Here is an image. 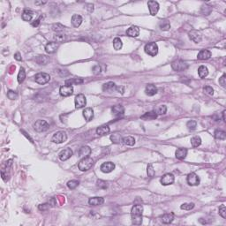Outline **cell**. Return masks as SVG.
<instances>
[{"label": "cell", "instance_id": "obj_1", "mask_svg": "<svg viewBox=\"0 0 226 226\" xmlns=\"http://www.w3.org/2000/svg\"><path fill=\"white\" fill-rule=\"evenodd\" d=\"M142 214H143V207L142 205H134L131 210V217L132 222L135 225H140L142 223Z\"/></svg>", "mask_w": 226, "mask_h": 226}, {"label": "cell", "instance_id": "obj_2", "mask_svg": "<svg viewBox=\"0 0 226 226\" xmlns=\"http://www.w3.org/2000/svg\"><path fill=\"white\" fill-rule=\"evenodd\" d=\"M93 164H94V160L91 157L87 156V157H83L80 161L78 166L81 171H87L93 166Z\"/></svg>", "mask_w": 226, "mask_h": 226}, {"label": "cell", "instance_id": "obj_3", "mask_svg": "<svg viewBox=\"0 0 226 226\" xmlns=\"http://www.w3.org/2000/svg\"><path fill=\"white\" fill-rule=\"evenodd\" d=\"M171 68L177 72H182L188 68V64L183 60H175L171 63Z\"/></svg>", "mask_w": 226, "mask_h": 226}, {"label": "cell", "instance_id": "obj_4", "mask_svg": "<svg viewBox=\"0 0 226 226\" xmlns=\"http://www.w3.org/2000/svg\"><path fill=\"white\" fill-rule=\"evenodd\" d=\"M67 140V134L66 132L64 131H59V132H57L53 136H52V139L51 141L54 142V143H57V144H59V143H63L64 141H66Z\"/></svg>", "mask_w": 226, "mask_h": 226}, {"label": "cell", "instance_id": "obj_5", "mask_svg": "<svg viewBox=\"0 0 226 226\" xmlns=\"http://www.w3.org/2000/svg\"><path fill=\"white\" fill-rule=\"evenodd\" d=\"M51 80V76L50 74L45 73V72H39L37 74L35 75V81L36 82H37L38 84L41 85H44L50 81Z\"/></svg>", "mask_w": 226, "mask_h": 226}, {"label": "cell", "instance_id": "obj_6", "mask_svg": "<svg viewBox=\"0 0 226 226\" xmlns=\"http://www.w3.org/2000/svg\"><path fill=\"white\" fill-rule=\"evenodd\" d=\"M145 52L151 57H155L158 53V46L156 42H148L145 46Z\"/></svg>", "mask_w": 226, "mask_h": 226}, {"label": "cell", "instance_id": "obj_7", "mask_svg": "<svg viewBox=\"0 0 226 226\" xmlns=\"http://www.w3.org/2000/svg\"><path fill=\"white\" fill-rule=\"evenodd\" d=\"M49 127H50L49 124L45 121V120H41V119L37 120L34 125V129L38 132H42L47 131L49 129Z\"/></svg>", "mask_w": 226, "mask_h": 226}, {"label": "cell", "instance_id": "obj_8", "mask_svg": "<svg viewBox=\"0 0 226 226\" xmlns=\"http://www.w3.org/2000/svg\"><path fill=\"white\" fill-rule=\"evenodd\" d=\"M174 180H175V178H174V175L171 174V173H166L164 174L162 178H161V184L163 186H170V185H172L174 183Z\"/></svg>", "mask_w": 226, "mask_h": 226}, {"label": "cell", "instance_id": "obj_9", "mask_svg": "<svg viewBox=\"0 0 226 226\" xmlns=\"http://www.w3.org/2000/svg\"><path fill=\"white\" fill-rule=\"evenodd\" d=\"M74 102H75V107L76 108H82V107L86 106L87 99L83 94H80V95H77L76 97H75Z\"/></svg>", "mask_w": 226, "mask_h": 226}, {"label": "cell", "instance_id": "obj_10", "mask_svg": "<svg viewBox=\"0 0 226 226\" xmlns=\"http://www.w3.org/2000/svg\"><path fill=\"white\" fill-rule=\"evenodd\" d=\"M59 93L62 96H65V97L70 96L73 93V87H72V86H68V85L62 86L59 88Z\"/></svg>", "mask_w": 226, "mask_h": 226}, {"label": "cell", "instance_id": "obj_11", "mask_svg": "<svg viewBox=\"0 0 226 226\" xmlns=\"http://www.w3.org/2000/svg\"><path fill=\"white\" fill-rule=\"evenodd\" d=\"M186 180H187L188 185H190V186H198L200 184V178L198 177V175H196L193 172L188 174Z\"/></svg>", "mask_w": 226, "mask_h": 226}, {"label": "cell", "instance_id": "obj_12", "mask_svg": "<svg viewBox=\"0 0 226 226\" xmlns=\"http://www.w3.org/2000/svg\"><path fill=\"white\" fill-rule=\"evenodd\" d=\"M147 6L149 9V12L152 16H155V15L157 14L159 11V4L156 1H148Z\"/></svg>", "mask_w": 226, "mask_h": 226}, {"label": "cell", "instance_id": "obj_13", "mask_svg": "<svg viewBox=\"0 0 226 226\" xmlns=\"http://www.w3.org/2000/svg\"><path fill=\"white\" fill-rule=\"evenodd\" d=\"M101 171L103 173H110L114 169H115V164L111 162H107V163H103L101 165Z\"/></svg>", "mask_w": 226, "mask_h": 226}, {"label": "cell", "instance_id": "obj_14", "mask_svg": "<svg viewBox=\"0 0 226 226\" xmlns=\"http://www.w3.org/2000/svg\"><path fill=\"white\" fill-rule=\"evenodd\" d=\"M188 36H189V38H190L193 42H196V43L200 42L201 41V39H202L201 33L198 32V31H196V30H191V31L188 33Z\"/></svg>", "mask_w": 226, "mask_h": 226}, {"label": "cell", "instance_id": "obj_15", "mask_svg": "<svg viewBox=\"0 0 226 226\" xmlns=\"http://www.w3.org/2000/svg\"><path fill=\"white\" fill-rule=\"evenodd\" d=\"M72 156V151L71 148H66L64 150H62L61 152L59 153L58 157L61 161H66L68 160L71 156Z\"/></svg>", "mask_w": 226, "mask_h": 226}, {"label": "cell", "instance_id": "obj_16", "mask_svg": "<svg viewBox=\"0 0 226 226\" xmlns=\"http://www.w3.org/2000/svg\"><path fill=\"white\" fill-rule=\"evenodd\" d=\"M58 46H59V44L56 42H49L46 44V46H45V51H46V52L49 54H52L57 51V50L58 49Z\"/></svg>", "mask_w": 226, "mask_h": 226}, {"label": "cell", "instance_id": "obj_17", "mask_svg": "<svg viewBox=\"0 0 226 226\" xmlns=\"http://www.w3.org/2000/svg\"><path fill=\"white\" fill-rule=\"evenodd\" d=\"M126 35L131 37H137L140 35V28L136 26H132L127 29Z\"/></svg>", "mask_w": 226, "mask_h": 226}, {"label": "cell", "instance_id": "obj_18", "mask_svg": "<svg viewBox=\"0 0 226 226\" xmlns=\"http://www.w3.org/2000/svg\"><path fill=\"white\" fill-rule=\"evenodd\" d=\"M145 93L148 96H155L157 93V88L153 84H148V85L146 86Z\"/></svg>", "mask_w": 226, "mask_h": 226}, {"label": "cell", "instance_id": "obj_19", "mask_svg": "<svg viewBox=\"0 0 226 226\" xmlns=\"http://www.w3.org/2000/svg\"><path fill=\"white\" fill-rule=\"evenodd\" d=\"M111 111H112V113L114 114V116H116V117L123 116L125 113V108L122 105H116V106H113Z\"/></svg>", "mask_w": 226, "mask_h": 226}, {"label": "cell", "instance_id": "obj_20", "mask_svg": "<svg viewBox=\"0 0 226 226\" xmlns=\"http://www.w3.org/2000/svg\"><path fill=\"white\" fill-rule=\"evenodd\" d=\"M175 156H176V157L178 160H184L186 157V156H187V149L184 148V147L177 149V151L175 153Z\"/></svg>", "mask_w": 226, "mask_h": 226}, {"label": "cell", "instance_id": "obj_21", "mask_svg": "<svg viewBox=\"0 0 226 226\" xmlns=\"http://www.w3.org/2000/svg\"><path fill=\"white\" fill-rule=\"evenodd\" d=\"M83 117L87 121H91L94 117V111L92 110V108H86L83 111Z\"/></svg>", "mask_w": 226, "mask_h": 226}, {"label": "cell", "instance_id": "obj_22", "mask_svg": "<svg viewBox=\"0 0 226 226\" xmlns=\"http://www.w3.org/2000/svg\"><path fill=\"white\" fill-rule=\"evenodd\" d=\"M90 154H91V148L87 146H82L80 148V151H79V156L81 157H87Z\"/></svg>", "mask_w": 226, "mask_h": 226}, {"label": "cell", "instance_id": "obj_23", "mask_svg": "<svg viewBox=\"0 0 226 226\" xmlns=\"http://www.w3.org/2000/svg\"><path fill=\"white\" fill-rule=\"evenodd\" d=\"M104 202V199L102 197H93L88 200V204L91 206H98L102 205Z\"/></svg>", "mask_w": 226, "mask_h": 226}, {"label": "cell", "instance_id": "obj_24", "mask_svg": "<svg viewBox=\"0 0 226 226\" xmlns=\"http://www.w3.org/2000/svg\"><path fill=\"white\" fill-rule=\"evenodd\" d=\"M211 57V52L208 50H202L198 53L197 58L200 60H207Z\"/></svg>", "mask_w": 226, "mask_h": 226}, {"label": "cell", "instance_id": "obj_25", "mask_svg": "<svg viewBox=\"0 0 226 226\" xmlns=\"http://www.w3.org/2000/svg\"><path fill=\"white\" fill-rule=\"evenodd\" d=\"M81 23H82V17L81 16V15H78V14L72 15V24L75 27H80Z\"/></svg>", "mask_w": 226, "mask_h": 226}, {"label": "cell", "instance_id": "obj_26", "mask_svg": "<svg viewBox=\"0 0 226 226\" xmlns=\"http://www.w3.org/2000/svg\"><path fill=\"white\" fill-rule=\"evenodd\" d=\"M174 219V214L173 213H167V214H164L162 216V222L163 223H171Z\"/></svg>", "mask_w": 226, "mask_h": 226}, {"label": "cell", "instance_id": "obj_27", "mask_svg": "<svg viewBox=\"0 0 226 226\" xmlns=\"http://www.w3.org/2000/svg\"><path fill=\"white\" fill-rule=\"evenodd\" d=\"M50 61V57L45 56V55H40L36 57V62L39 64V65H47Z\"/></svg>", "mask_w": 226, "mask_h": 226}, {"label": "cell", "instance_id": "obj_28", "mask_svg": "<svg viewBox=\"0 0 226 226\" xmlns=\"http://www.w3.org/2000/svg\"><path fill=\"white\" fill-rule=\"evenodd\" d=\"M81 83H83V80L81 79V78H72V79H69V80L66 81V85H68V86L80 85Z\"/></svg>", "mask_w": 226, "mask_h": 226}, {"label": "cell", "instance_id": "obj_29", "mask_svg": "<svg viewBox=\"0 0 226 226\" xmlns=\"http://www.w3.org/2000/svg\"><path fill=\"white\" fill-rule=\"evenodd\" d=\"M156 117H157V114L155 111L146 112L144 115L141 117V119H145V120H152V119H156Z\"/></svg>", "mask_w": 226, "mask_h": 226}, {"label": "cell", "instance_id": "obj_30", "mask_svg": "<svg viewBox=\"0 0 226 226\" xmlns=\"http://www.w3.org/2000/svg\"><path fill=\"white\" fill-rule=\"evenodd\" d=\"M33 18V12L30 10H25L22 13V19L25 21H30Z\"/></svg>", "mask_w": 226, "mask_h": 226}, {"label": "cell", "instance_id": "obj_31", "mask_svg": "<svg viewBox=\"0 0 226 226\" xmlns=\"http://www.w3.org/2000/svg\"><path fill=\"white\" fill-rule=\"evenodd\" d=\"M116 84L112 81H110V82H107L103 84L102 86V90L103 91H112V90L116 89Z\"/></svg>", "mask_w": 226, "mask_h": 226}, {"label": "cell", "instance_id": "obj_32", "mask_svg": "<svg viewBox=\"0 0 226 226\" xmlns=\"http://www.w3.org/2000/svg\"><path fill=\"white\" fill-rule=\"evenodd\" d=\"M110 132V127L108 126H102L96 129V133L98 135H105Z\"/></svg>", "mask_w": 226, "mask_h": 226}, {"label": "cell", "instance_id": "obj_33", "mask_svg": "<svg viewBox=\"0 0 226 226\" xmlns=\"http://www.w3.org/2000/svg\"><path fill=\"white\" fill-rule=\"evenodd\" d=\"M159 27L162 30H163V31H167V30H169L171 28V23L168 20H163L160 21Z\"/></svg>", "mask_w": 226, "mask_h": 226}, {"label": "cell", "instance_id": "obj_34", "mask_svg": "<svg viewBox=\"0 0 226 226\" xmlns=\"http://www.w3.org/2000/svg\"><path fill=\"white\" fill-rule=\"evenodd\" d=\"M198 74L201 78H205L208 74V70L205 66H201L198 69Z\"/></svg>", "mask_w": 226, "mask_h": 226}, {"label": "cell", "instance_id": "obj_35", "mask_svg": "<svg viewBox=\"0 0 226 226\" xmlns=\"http://www.w3.org/2000/svg\"><path fill=\"white\" fill-rule=\"evenodd\" d=\"M122 142H123L125 145H126V146H133V145L135 144V140H134V138L132 137V136H127V137L123 138Z\"/></svg>", "mask_w": 226, "mask_h": 226}, {"label": "cell", "instance_id": "obj_36", "mask_svg": "<svg viewBox=\"0 0 226 226\" xmlns=\"http://www.w3.org/2000/svg\"><path fill=\"white\" fill-rule=\"evenodd\" d=\"M111 140L113 143H120V142H122L123 138L121 137V134L116 132L111 136Z\"/></svg>", "mask_w": 226, "mask_h": 226}, {"label": "cell", "instance_id": "obj_37", "mask_svg": "<svg viewBox=\"0 0 226 226\" xmlns=\"http://www.w3.org/2000/svg\"><path fill=\"white\" fill-rule=\"evenodd\" d=\"M215 138L217 140H225L226 139V132L221 130H216L214 133Z\"/></svg>", "mask_w": 226, "mask_h": 226}, {"label": "cell", "instance_id": "obj_38", "mask_svg": "<svg viewBox=\"0 0 226 226\" xmlns=\"http://www.w3.org/2000/svg\"><path fill=\"white\" fill-rule=\"evenodd\" d=\"M191 144L193 147H197L201 144V139L199 136H193L191 139Z\"/></svg>", "mask_w": 226, "mask_h": 226}, {"label": "cell", "instance_id": "obj_39", "mask_svg": "<svg viewBox=\"0 0 226 226\" xmlns=\"http://www.w3.org/2000/svg\"><path fill=\"white\" fill-rule=\"evenodd\" d=\"M25 78H26V72H25V69L23 67H21L19 73H18V77H17L18 82L22 83L25 81Z\"/></svg>", "mask_w": 226, "mask_h": 226}, {"label": "cell", "instance_id": "obj_40", "mask_svg": "<svg viewBox=\"0 0 226 226\" xmlns=\"http://www.w3.org/2000/svg\"><path fill=\"white\" fill-rule=\"evenodd\" d=\"M122 46H123V43H122V41L120 40L119 38H115L114 40H113V47H114V49L116 50V51H119V50H121V48H122Z\"/></svg>", "mask_w": 226, "mask_h": 226}, {"label": "cell", "instance_id": "obj_41", "mask_svg": "<svg viewBox=\"0 0 226 226\" xmlns=\"http://www.w3.org/2000/svg\"><path fill=\"white\" fill-rule=\"evenodd\" d=\"M65 28H66V27H65L63 25L60 24V23H57V24H54V25L52 26V30H53V31H55V32H57V33L62 32Z\"/></svg>", "mask_w": 226, "mask_h": 226}, {"label": "cell", "instance_id": "obj_42", "mask_svg": "<svg viewBox=\"0 0 226 226\" xmlns=\"http://www.w3.org/2000/svg\"><path fill=\"white\" fill-rule=\"evenodd\" d=\"M96 186L99 187L100 189H106L108 187V182L102 179H98L96 181Z\"/></svg>", "mask_w": 226, "mask_h": 226}, {"label": "cell", "instance_id": "obj_43", "mask_svg": "<svg viewBox=\"0 0 226 226\" xmlns=\"http://www.w3.org/2000/svg\"><path fill=\"white\" fill-rule=\"evenodd\" d=\"M186 126L191 131L195 130V129H196V126H197V122L195 121V120H190V121H188L186 123Z\"/></svg>", "mask_w": 226, "mask_h": 226}, {"label": "cell", "instance_id": "obj_44", "mask_svg": "<svg viewBox=\"0 0 226 226\" xmlns=\"http://www.w3.org/2000/svg\"><path fill=\"white\" fill-rule=\"evenodd\" d=\"M167 111V107L165 106V105H161V106H159L156 111L155 112L156 114H159V115H163V114H165Z\"/></svg>", "mask_w": 226, "mask_h": 226}, {"label": "cell", "instance_id": "obj_45", "mask_svg": "<svg viewBox=\"0 0 226 226\" xmlns=\"http://www.w3.org/2000/svg\"><path fill=\"white\" fill-rule=\"evenodd\" d=\"M211 11H212L211 6L207 5H203L201 6V12H202L204 15H208L210 12H211Z\"/></svg>", "mask_w": 226, "mask_h": 226}, {"label": "cell", "instance_id": "obj_46", "mask_svg": "<svg viewBox=\"0 0 226 226\" xmlns=\"http://www.w3.org/2000/svg\"><path fill=\"white\" fill-rule=\"evenodd\" d=\"M79 181L78 180H71V181H68L67 183V186L70 189H75L78 186H79Z\"/></svg>", "mask_w": 226, "mask_h": 226}, {"label": "cell", "instance_id": "obj_47", "mask_svg": "<svg viewBox=\"0 0 226 226\" xmlns=\"http://www.w3.org/2000/svg\"><path fill=\"white\" fill-rule=\"evenodd\" d=\"M7 97L11 100H16L18 98V94L12 90H9L7 92Z\"/></svg>", "mask_w": 226, "mask_h": 226}, {"label": "cell", "instance_id": "obj_48", "mask_svg": "<svg viewBox=\"0 0 226 226\" xmlns=\"http://www.w3.org/2000/svg\"><path fill=\"white\" fill-rule=\"evenodd\" d=\"M66 39V36L62 34H57L55 36H54V40L56 41V42L59 43V42H64Z\"/></svg>", "mask_w": 226, "mask_h": 226}, {"label": "cell", "instance_id": "obj_49", "mask_svg": "<svg viewBox=\"0 0 226 226\" xmlns=\"http://www.w3.org/2000/svg\"><path fill=\"white\" fill-rule=\"evenodd\" d=\"M194 208V204L193 203H184L180 206V208L184 209V210H191Z\"/></svg>", "mask_w": 226, "mask_h": 226}, {"label": "cell", "instance_id": "obj_50", "mask_svg": "<svg viewBox=\"0 0 226 226\" xmlns=\"http://www.w3.org/2000/svg\"><path fill=\"white\" fill-rule=\"evenodd\" d=\"M203 91H204V93H205L206 95H208V96H213V95H214V89H213L211 87H209V86L205 87L203 88Z\"/></svg>", "mask_w": 226, "mask_h": 226}, {"label": "cell", "instance_id": "obj_51", "mask_svg": "<svg viewBox=\"0 0 226 226\" xmlns=\"http://www.w3.org/2000/svg\"><path fill=\"white\" fill-rule=\"evenodd\" d=\"M147 172L148 177H150V178H153L155 176V170L152 166V164H148L147 169Z\"/></svg>", "mask_w": 226, "mask_h": 226}, {"label": "cell", "instance_id": "obj_52", "mask_svg": "<svg viewBox=\"0 0 226 226\" xmlns=\"http://www.w3.org/2000/svg\"><path fill=\"white\" fill-rule=\"evenodd\" d=\"M219 215L223 218H226V207L224 205H222L219 208Z\"/></svg>", "mask_w": 226, "mask_h": 226}, {"label": "cell", "instance_id": "obj_53", "mask_svg": "<svg viewBox=\"0 0 226 226\" xmlns=\"http://www.w3.org/2000/svg\"><path fill=\"white\" fill-rule=\"evenodd\" d=\"M50 208V203H44V204H41L38 206V208L41 211H46Z\"/></svg>", "mask_w": 226, "mask_h": 226}, {"label": "cell", "instance_id": "obj_54", "mask_svg": "<svg viewBox=\"0 0 226 226\" xmlns=\"http://www.w3.org/2000/svg\"><path fill=\"white\" fill-rule=\"evenodd\" d=\"M93 73L95 74V75H98V74H100L101 73V72H102V69H101V66H95L94 67H93Z\"/></svg>", "mask_w": 226, "mask_h": 226}, {"label": "cell", "instance_id": "obj_55", "mask_svg": "<svg viewBox=\"0 0 226 226\" xmlns=\"http://www.w3.org/2000/svg\"><path fill=\"white\" fill-rule=\"evenodd\" d=\"M219 83L222 87H225V86H226V74H223V76L219 79Z\"/></svg>", "mask_w": 226, "mask_h": 226}, {"label": "cell", "instance_id": "obj_56", "mask_svg": "<svg viewBox=\"0 0 226 226\" xmlns=\"http://www.w3.org/2000/svg\"><path fill=\"white\" fill-rule=\"evenodd\" d=\"M115 90H117V91L118 92V93H121V94H124L125 93V87H116V89Z\"/></svg>", "mask_w": 226, "mask_h": 226}, {"label": "cell", "instance_id": "obj_57", "mask_svg": "<svg viewBox=\"0 0 226 226\" xmlns=\"http://www.w3.org/2000/svg\"><path fill=\"white\" fill-rule=\"evenodd\" d=\"M42 17L41 16L38 20H35V22H33L32 23V26L33 27H38L39 26V24H40V22H41V20H42Z\"/></svg>", "mask_w": 226, "mask_h": 226}, {"label": "cell", "instance_id": "obj_58", "mask_svg": "<svg viewBox=\"0 0 226 226\" xmlns=\"http://www.w3.org/2000/svg\"><path fill=\"white\" fill-rule=\"evenodd\" d=\"M14 57H15V59H16V60H18V61H20V60H21V57H20V54L19 52H17L16 54L14 55Z\"/></svg>", "mask_w": 226, "mask_h": 226}, {"label": "cell", "instance_id": "obj_59", "mask_svg": "<svg viewBox=\"0 0 226 226\" xmlns=\"http://www.w3.org/2000/svg\"><path fill=\"white\" fill-rule=\"evenodd\" d=\"M49 203H50V205H51L52 207H54L55 205H57V201H56V199H55V198H52V199H51V200L50 201V202H49Z\"/></svg>", "mask_w": 226, "mask_h": 226}, {"label": "cell", "instance_id": "obj_60", "mask_svg": "<svg viewBox=\"0 0 226 226\" xmlns=\"http://www.w3.org/2000/svg\"><path fill=\"white\" fill-rule=\"evenodd\" d=\"M87 6H88V9H89V12H92L94 11V5H88Z\"/></svg>", "mask_w": 226, "mask_h": 226}, {"label": "cell", "instance_id": "obj_61", "mask_svg": "<svg viewBox=\"0 0 226 226\" xmlns=\"http://www.w3.org/2000/svg\"><path fill=\"white\" fill-rule=\"evenodd\" d=\"M225 113H226V111H223V120L224 122L226 121V120H225Z\"/></svg>", "mask_w": 226, "mask_h": 226}, {"label": "cell", "instance_id": "obj_62", "mask_svg": "<svg viewBox=\"0 0 226 226\" xmlns=\"http://www.w3.org/2000/svg\"><path fill=\"white\" fill-rule=\"evenodd\" d=\"M45 3H46V2H36V5H43Z\"/></svg>", "mask_w": 226, "mask_h": 226}]
</instances>
